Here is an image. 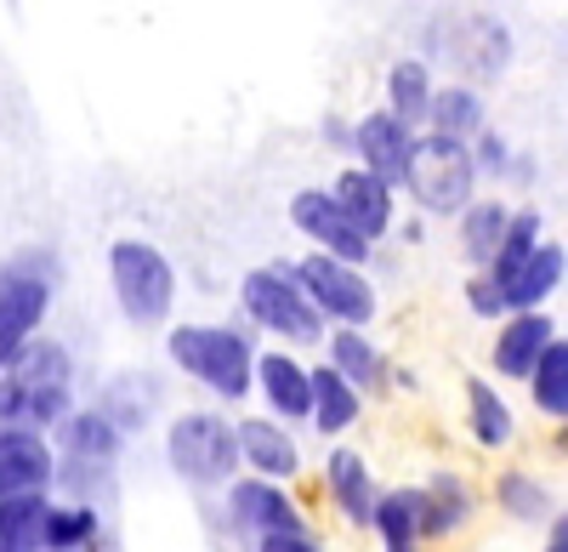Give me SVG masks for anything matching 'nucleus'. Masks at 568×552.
Listing matches in <instances>:
<instances>
[{
    "label": "nucleus",
    "instance_id": "1",
    "mask_svg": "<svg viewBox=\"0 0 568 552\" xmlns=\"http://www.w3.org/2000/svg\"><path fill=\"white\" fill-rule=\"evenodd\" d=\"M52 450H58V501H85V508H109L120 495V455H125V433L103 416L98 404H74L69 416L52 428Z\"/></svg>",
    "mask_w": 568,
    "mask_h": 552
},
{
    "label": "nucleus",
    "instance_id": "2",
    "mask_svg": "<svg viewBox=\"0 0 568 552\" xmlns=\"http://www.w3.org/2000/svg\"><path fill=\"white\" fill-rule=\"evenodd\" d=\"M165 359L194 388H205L222 404H245L256 377V337L245 325H211V319H182L165 331Z\"/></svg>",
    "mask_w": 568,
    "mask_h": 552
},
{
    "label": "nucleus",
    "instance_id": "3",
    "mask_svg": "<svg viewBox=\"0 0 568 552\" xmlns=\"http://www.w3.org/2000/svg\"><path fill=\"white\" fill-rule=\"evenodd\" d=\"M165 468L171 479H182L187 490L216 495L240 479V433H233V416L216 404H194V410H176L165 422Z\"/></svg>",
    "mask_w": 568,
    "mask_h": 552
},
{
    "label": "nucleus",
    "instance_id": "4",
    "mask_svg": "<svg viewBox=\"0 0 568 552\" xmlns=\"http://www.w3.org/2000/svg\"><path fill=\"white\" fill-rule=\"evenodd\" d=\"M109 291H114V308L131 331H165L171 313H176V262L154 245V240H114L109 245Z\"/></svg>",
    "mask_w": 568,
    "mask_h": 552
},
{
    "label": "nucleus",
    "instance_id": "5",
    "mask_svg": "<svg viewBox=\"0 0 568 552\" xmlns=\"http://www.w3.org/2000/svg\"><path fill=\"white\" fill-rule=\"evenodd\" d=\"M240 313H245L251 331L273 337L278 348H291V353H296V348H318V342L329 337V325L313 313V302L302 297L291 262H262V268H251L245 280H240Z\"/></svg>",
    "mask_w": 568,
    "mask_h": 552
},
{
    "label": "nucleus",
    "instance_id": "6",
    "mask_svg": "<svg viewBox=\"0 0 568 552\" xmlns=\"http://www.w3.org/2000/svg\"><path fill=\"white\" fill-rule=\"evenodd\" d=\"M404 194L415 200V217H460L471 200H478V171H471L466 143L438 137V131H415Z\"/></svg>",
    "mask_w": 568,
    "mask_h": 552
},
{
    "label": "nucleus",
    "instance_id": "7",
    "mask_svg": "<svg viewBox=\"0 0 568 552\" xmlns=\"http://www.w3.org/2000/svg\"><path fill=\"white\" fill-rule=\"evenodd\" d=\"M302 297L313 302V313L324 319L329 331H369L375 313H382V297H375L369 273L364 268H347L336 257H318V251H302L291 262Z\"/></svg>",
    "mask_w": 568,
    "mask_h": 552
},
{
    "label": "nucleus",
    "instance_id": "8",
    "mask_svg": "<svg viewBox=\"0 0 568 552\" xmlns=\"http://www.w3.org/2000/svg\"><path fill=\"white\" fill-rule=\"evenodd\" d=\"M58 297V268L23 251L12 262H0V371L45 331V313Z\"/></svg>",
    "mask_w": 568,
    "mask_h": 552
},
{
    "label": "nucleus",
    "instance_id": "9",
    "mask_svg": "<svg viewBox=\"0 0 568 552\" xmlns=\"http://www.w3.org/2000/svg\"><path fill=\"white\" fill-rule=\"evenodd\" d=\"M222 508H227V530L245 535L251 546L262 535L307 530V513H302V501L291 495V484H267V479H251V473H240L222 490Z\"/></svg>",
    "mask_w": 568,
    "mask_h": 552
},
{
    "label": "nucleus",
    "instance_id": "10",
    "mask_svg": "<svg viewBox=\"0 0 568 552\" xmlns=\"http://www.w3.org/2000/svg\"><path fill=\"white\" fill-rule=\"evenodd\" d=\"M291 222H296V234L307 240V251H318V257H336V262H347V268H369V257H375V245L336 211L329 189H302V194H291Z\"/></svg>",
    "mask_w": 568,
    "mask_h": 552
},
{
    "label": "nucleus",
    "instance_id": "11",
    "mask_svg": "<svg viewBox=\"0 0 568 552\" xmlns=\"http://www.w3.org/2000/svg\"><path fill=\"white\" fill-rule=\"evenodd\" d=\"M409 154H415V131L398 126L387 109H369V114L353 120V165L369 171L375 182H387L393 194H404Z\"/></svg>",
    "mask_w": 568,
    "mask_h": 552
},
{
    "label": "nucleus",
    "instance_id": "12",
    "mask_svg": "<svg viewBox=\"0 0 568 552\" xmlns=\"http://www.w3.org/2000/svg\"><path fill=\"white\" fill-rule=\"evenodd\" d=\"M262 393V416L284 422V428H296L307 422V410H313V377H307V359L291 353V348H256V377H251Z\"/></svg>",
    "mask_w": 568,
    "mask_h": 552
},
{
    "label": "nucleus",
    "instance_id": "13",
    "mask_svg": "<svg viewBox=\"0 0 568 552\" xmlns=\"http://www.w3.org/2000/svg\"><path fill=\"white\" fill-rule=\"evenodd\" d=\"M233 433H240V473L267 484H291L302 473V444L284 422L256 410V416H233Z\"/></svg>",
    "mask_w": 568,
    "mask_h": 552
},
{
    "label": "nucleus",
    "instance_id": "14",
    "mask_svg": "<svg viewBox=\"0 0 568 552\" xmlns=\"http://www.w3.org/2000/svg\"><path fill=\"white\" fill-rule=\"evenodd\" d=\"M58 484V450L45 433L12 428L0 433V501L12 495H52Z\"/></svg>",
    "mask_w": 568,
    "mask_h": 552
},
{
    "label": "nucleus",
    "instance_id": "15",
    "mask_svg": "<svg viewBox=\"0 0 568 552\" xmlns=\"http://www.w3.org/2000/svg\"><path fill=\"white\" fill-rule=\"evenodd\" d=\"M324 495H329V508L342 513V524L369 530L382 484H375V473H369V462H364V450H353V444H329V455H324Z\"/></svg>",
    "mask_w": 568,
    "mask_h": 552
},
{
    "label": "nucleus",
    "instance_id": "16",
    "mask_svg": "<svg viewBox=\"0 0 568 552\" xmlns=\"http://www.w3.org/2000/svg\"><path fill=\"white\" fill-rule=\"evenodd\" d=\"M478 508H484L478 484H471L466 473H455V468H438L433 479L420 484V541L460 535L471 519H478Z\"/></svg>",
    "mask_w": 568,
    "mask_h": 552
},
{
    "label": "nucleus",
    "instance_id": "17",
    "mask_svg": "<svg viewBox=\"0 0 568 552\" xmlns=\"http://www.w3.org/2000/svg\"><path fill=\"white\" fill-rule=\"evenodd\" d=\"M329 200H336V211L369 245H382L393 234V222H398V194L387 189V182H375L369 171H358V165H347L336 182H329Z\"/></svg>",
    "mask_w": 568,
    "mask_h": 552
},
{
    "label": "nucleus",
    "instance_id": "18",
    "mask_svg": "<svg viewBox=\"0 0 568 552\" xmlns=\"http://www.w3.org/2000/svg\"><path fill=\"white\" fill-rule=\"evenodd\" d=\"M551 337H557L551 313H506L495 325V342H489V371L500 382H529L535 359L551 348Z\"/></svg>",
    "mask_w": 568,
    "mask_h": 552
},
{
    "label": "nucleus",
    "instance_id": "19",
    "mask_svg": "<svg viewBox=\"0 0 568 552\" xmlns=\"http://www.w3.org/2000/svg\"><path fill=\"white\" fill-rule=\"evenodd\" d=\"M103 410V416L125 433V439H136L149 422H160V404H165V393H160V382L149 377V371H120V377H109L103 382V393L91 399Z\"/></svg>",
    "mask_w": 568,
    "mask_h": 552
},
{
    "label": "nucleus",
    "instance_id": "20",
    "mask_svg": "<svg viewBox=\"0 0 568 552\" xmlns=\"http://www.w3.org/2000/svg\"><path fill=\"white\" fill-rule=\"evenodd\" d=\"M318 364H329L347 388H358V393H375V388H387V377H393V364H387V353L369 342V331H329L324 337V359Z\"/></svg>",
    "mask_w": 568,
    "mask_h": 552
},
{
    "label": "nucleus",
    "instance_id": "21",
    "mask_svg": "<svg viewBox=\"0 0 568 552\" xmlns=\"http://www.w3.org/2000/svg\"><path fill=\"white\" fill-rule=\"evenodd\" d=\"M489 501H495V513H506L511 524H524V530H546L551 513H557L551 484L540 473H529V468H500Z\"/></svg>",
    "mask_w": 568,
    "mask_h": 552
},
{
    "label": "nucleus",
    "instance_id": "22",
    "mask_svg": "<svg viewBox=\"0 0 568 552\" xmlns=\"http://www.w3.org/2000/svg\"><path fill=\"white\" fill-rule=\"evenodd\" d=\"M466 433L478 450H506L517 439V410L489 377H466Z\"/></svg>",
    "mask_w": 568,
    "mask_h": 552
},
{
    "label": "nucleus",
    "instance_id": "23",
    "mask_svg": "<svg viewBox=\"0 0 568 552\" xmlns=\"http://www.w3.org/2000/svg\"><path fill=\"white\" fill-rule=\"evenodd\" d=\"M568 280V251L557 240H540L535 257L524 262V273L506 285V313H546V302L562 291Z\"/></svg>",
    "mask_w": 568,
    "mask_h": 552
},
{
    "label": "nucleus",
    "instance_id": "24",
    "mask_svg": "<svg viewBox=\"0 0 568 552\" xmlns=\"http://www.w3.org/2000/svg\"><path fill=\"white\" fill-rule=\"evenodd\" d=\"M307 377H313V410H307V428L324 433V439H342L358 428L364 416V393L347 388L329 364H307Z\"/></svg>",
    "mask_w": 568,
    "mask_h": 552
},
{
    "label": "nucleus",
    "instance_id": "25",
    "mask_svg": "<svg viewBox=\"0 0 568 552\" xmlns=\"http://www.w3.org/2000/svg\"><path fill=\"white\" fill-rule=\"evenodd\" d=\"M460 228H455V240H460V257L471 262V273H484L489 262H495V251H500V240H506V222H511V205L500 200V194H478L460 217H455Z\"/></svg>",
    "mask_w": 568,
    "mask_h": 552
},
{
    "label": "nucleus",
    "instance_id": "26",
    "mask_svg": "<svg viewBox=\"0 0 568 552\" xmlns=\"http://www.w3.org/2000/svg\"><path fill=\"white\" fill-rule=\"evenodd\" d=\"M103 541H109V524L98 508L52 495V508H45V552H103Z\"/></svg>",
    "mask_w": 568,
    "mask_h": 552
},
{
    "label": "nucleus",
    "instance_id": "27",
    "mask_svg": "<svg viewBox=\"0 0 568 552\" xmlns=\"http://www.w3.org/2000/svg\"><path fill=\"white\" fill-rule=\"evenodd\" d=\"M433 91H438L433 69H426L420 58H398V63L387 69V114H393L398 126H409V131H426Z\"/></svg>",
    "mask_w": 568,
    "mask_h": 552
},
{
    "label": "nucleus",
    "instance_id": "28",
    "mask_svg": "<svg viewBox=\"0 0 568 552\" xmlns=\"http://www.w3.org/2000/svg\"><path fill=\"white\" fill-rule=\"evenodd\" d=\"M489 126V103L478 98V86H438L433 109H426V131L455 137V143H471Z\"/></svg>",
    "mask_w": 568,
    "mask_h": 552
},
{
    "label": "nucleus",
    "instance_id": "29",
    "mask_svg": "<svg viewBox=\"0 0 568 552\" xmlns=\"http://www.w3.org/2000/svg\"><path fill=\"white\" fill-rule=\"evenodd\" d=\"M0 377H12V382H23V388H74V353H69L58 337L40 331Z\"/></svg>",
    "mask_w": 568,
    "mask_h": 552
},
{
    "label": "nucleus",
    "instance_id": "30",
    "mask_svg": "<svg viewBox=\"0 0 568 552\" xmlns=\"http://www.w3.org/2000/svg\"><path fill=\"white\" fill-rule=\"evenodd\" d=\"M382 546H426L420 541V484H393L375 495V519H369Z\"/></svg>",
    "mask_w": 568,
    "mask_h": 552
},
{
    "label": "nucleus",
    "instance_id": "31",
    "mask_svg": "<svg viewBox=\"0 0 568 552\" xmlns=\"http://www.w3.org/2000/svg\"><path fill=\"white\" fill-rule=\"evenodd\" d=\"M540 240H546V217H540L535 205H517V211H511V222H506V240H500V251H495V262H489L484 273L506 291V285L517 280V273H524V262L535 257V245H540Z\"/></svg>",
    "mask_w": 568,
    "mask_h": 552
},
{
    "label": "nucleus",
    "instance_id": "32",
    "mask_svg": "<svg viewBox=\"0 0 568 552\" xmlns=\"http://www.w3.org/2000/svg\"><path fill=\"white\" fill-rule=\"evenodd\" d=\"M524 388H529V399H535V410H540L546 422H568V337L562 331L535 359V371H529Z\"/></svg>",
    "mask_w": 568,
    "mask_h": 552
},
{
    "label": "nucleus",
    "instance_id": "33",
    "mask_svg": "<svg viewBox=\"0 0 568 552\" xmlns=\"http://www.w3.org/2000/svg\"><path fill=\"white\" fill-rule=\"evenodd\" d=\"M45 508H52V495L0 501V552H45Z\"/></svg>",
    "mask_w": 568,
    "mask_h": 552
},
{
    "label": "nucleus",
    "instance_id": "34",
    "mask_svg": "<svg viewBox=\"0 0 568 552\" xmlns=\"http://www.w3.org/2000/svg\"><path fill=\"white\" fill-rule=\"evenodd\" d=\"M466 154H471V171H478V182L489 177V182H506V171H511V143H506V131H495V126H484L478 137L466 143Z\"/></svg>",
    "mask_w": 568,
    "mask_h": 552
},
{
    "label": "nucleus",
    "instance_id": "35",
    "mask_svg": "<svg viewBox=\"0 0 568 552\" xmlns=\"http://www.w3.org/2000/svg\"><path fill=\"white\" fill-rule=\"evenodd\" d=\"M466 313L484 319V325H500V319H506V291L489 280V273H471V280H466Z\"/></svg>",
    "mask_w": 568,
    "mask_h": 552
},
{
    "label": "nucleus",
    "instance_id": "36",
    "mask_svg": "<svg viewBox=\"0 0 568 552\" xmlns=\"http://www.w3.org/2000/svg\"><path fill=\"white\" fill-rule=\"evenodd\" d=\"M251 552H329L318 535H313V524L307 530H291V535H262Z\"/></svg>",
    "mask_w": 568,
    "mask_h": 552
},
{
    "label": "nucleus",
    "instance_id": "37",
    "mask_svg": "<svg viewBox=\"0 0 568 552\" xmlns=\"http://www.w3.org/2000/svg\"><path fill=\"white\" fill-rule=\"evenodd\" d=\"M23 428V388L12 377H0V433Z\"/></svg>",
    "mask_w": 568,
    "mask_h": 552
},
{
    "label": "nucleus",
    "instance_id": "38",
    "mask_svg": "<svg viewBox=\"0 0 568 552\" xmlns=\"http://www.w3.org/2000/svg\"><path fill=\"white\" fill-rule=\"evenodd\" d=\"M318 137H324L336 154H353V120H347V114H324V120H318Z\"/></svg>",
    "mask_w": 568,
    "mask_h": 552
},
{
    "label": "nucleus",
    "instance_id": "39",
    "mask_svg": "<svg viewBox=\"0 0 568 552\" xmlns=\"http://www.w3.org/2000/svg\"><path fill=\"white\" fill-rule=\"evenodd\" d=\"M393 228H398L404 245H420V240H426V217H404V222H393Z\"/></svg>",
    "mask_w": 568,
    "mask_h": 552
},
{
    "label": "nucleus",
    "instance_id": "40",
    "mask_svg": "<svg viewBox=\"0 0 568 552\" xmlns=\"http://www.w3.org/2000/svg\"><path fill=\"white\" fill-rule=\"evenodd\" d=\"M546 535H551L557 546H568V508H557V513H551V524H546Z\"/></svg>",
    "mask_w": 568,
    "mask_h": 552
},
{
    "label": "nucleus",
    "instance_id": "41",
    "mask_svg": "<svg viewBox=\"0 0 568 552\" xmlns=\"http://www.w3.org/2000/svg\"><path fill=\"white\" fill-rule=\"evenodd\" d=\"M557 455H568V422H557Z\"/></svg>",
    "mask_w": 568,
    "mask_h": 552
},
{
    "label": "nucleus",
    "instance_id": "42",
    "mask_svg": "<svg viewBox=\"0 0 568 552\" xmlns=\"http://www.w3.org/2000/svg\"><path fill=\"white\" fill-rule=\"evenodd\" d=\"M382 552H426V546H382Z\"/></svg>",
    "mask_w": 568,
    "mask_h": 552
},
{
    "label": "nucleus",
    "instance_id": "43",
    "mask_svg": "<svg viewBox=\"0 0 568 552\" xmlns=\"http://www.w3.org/2000/svg\"><path fill=\"white\" fill-rule=\"evenodd\" d=\"M546 552H568V546H557V541H546Z\"/></svg>",
    "mask_w": 568,
    "mask_h": 552
}]
</instances>
